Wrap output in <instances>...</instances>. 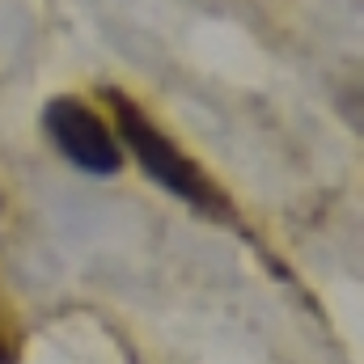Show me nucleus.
<instances>
[{"label":"nucleus","instance_id":"obj_1","mask_svg":"<svg viewBox=\"0 0 364 364\" xmlns=\"http://www.w3.org/2000/svg\"><path fill=\"white\" fill-rule=\"evenodd\" d=\"M110 97V106H114V123H119V136H123V144L136 153V161L144 166V174L153 182H161L170 195H178L186 199L191 208H203V212H216L220 208V195H216V186L199 174V166L195 161H186L178 149L144 119V110L140 106H132L123 93H106Z\"/></svg>","mask_w":364,"mask_h":364},{"label":"nucleus","instance_id":"obj_2","mask_svg":"<svg viewBox=\"0 0 364 364\" xmlns=\"http://www.w3.org/2000/svg\"><path fill=\"white\" fill-rule=\"evenodd\" d=\"M43 123H47V136L51 144L93 178H110L119 174L123 166V153H119V140L106 132V123L93 114L85 102L77 97H55L47 110H43Z\"/></svg>","mask_w":364,"mask_h":364},{"label":"nucleus","instance_id":"obj_3","mask_svg":"<svg viewBox=\"0 0 364 364\" xmlns=\"http://www.w3.org/2000/svg\"><path fill=\"white\" fill-rule=\"evenodd\" d=\"M0 364H13V348H9V339L0 335Z\"/></svg>","mask_w":364,"mask_h":364}]
</instances>
